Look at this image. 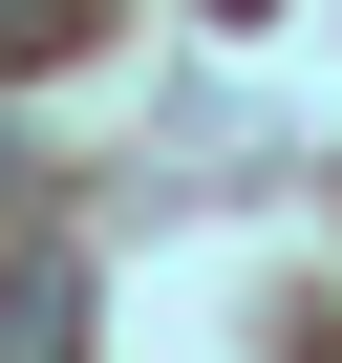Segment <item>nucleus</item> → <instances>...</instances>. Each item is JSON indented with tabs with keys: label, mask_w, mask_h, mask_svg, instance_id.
Listing matches in <instances>:
<instances>
[{
	"label": "nucleus",
	"mask_w": 342,
	"mask_h": 363,
	"mask_svg": "<svg viewBox=\"0 0 342 363\" xmlns=\"http://www.w3.org/2000/svg\"><path fill=\"white\" fill-rule=\"evenodd\" d=\"M86 320H107V278H86L65 235H22V257H0V363H65Z\"/></svg>",
	"instance_id": "obj_1"
},
{
	"label": "nucleus",
	"mask_w": 342,
	"mask_h": 363,
	"mask_svg": "<svg viewBox=\"0 0 342 363\" xmlns=\"http://www.w3.org/2000/svg\"><path fill=\"white\" fill-rule=\"evenodd\" d=\"M65 22H86V0H0V65H43V43H65Z\"/></svg>",
	"instance_id": "obj_2"
},
{
	"label": "nucleus",
	"mask_w": 342,
	"mask_h": 363,
	"mask_svg": "<svg viewBox=\"0 0 342 363\" xmlns=\"http://www.w3.org/2000/svg\"><path fill=\"white\" fill-rule=\"evenodd\" d=\"M193 22H236V43H257V22H278V0H193Z\"/></svg>",
	"instance_id": "obj_3"
},
{
	"label": "nucleus",
	"mask_w": 342,
	"mask_h": 363,
	"mask_svg": "<svg viewBox=\"0 0 342 363\" xmlns=\"http://www.w3.org/2000/svg\"><path fill=\"white\" fill-rule=\"evenodd\" d=\"M0 214H22V128H0Z\"/></svg>",
	"instance_id": "obj_4"
}]
</instances>
